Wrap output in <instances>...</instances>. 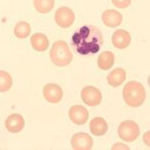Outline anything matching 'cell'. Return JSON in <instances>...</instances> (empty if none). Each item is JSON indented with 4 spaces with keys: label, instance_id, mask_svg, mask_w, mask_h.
Listing matches in <instances>:
<instances>
[{
    "label": "cell",
    "instance_id": "1",
    "mask_svg": "<svg viewBox=\"0 0 150 150\" xmlns=\"http://www.w3.org/2000/svg\"><path fill=\"white\" fill-rule=\"evenodd\" d=\"M71 45L78 54L93 55L100 51L103 45L102 32L94 25H84L72 35Z\"/></svg>",
    "mask_w": 150,
    "mask_h": 150
},
{
    "label": "cell",
    "instance_id": "2",
    "mask_svg": "<svg viewBox=\"0 0 150 150\" xmlns=\"http://www.w3.org/2000/svg\"><path fill=\"white\" fill-rule=\"evenodd\" d=\"M124 102L130 107H139L144 103L146 98L145 88L140 82L131 80L124 85L122 91Z\"/></svg>",
    "mask_w": 150,
    "mask_h": 150
},
{
    "label": "cell",
    "instance_id": "3",
    "mask_svg": "<svg viewBox=\"0 0 150 150\" xmlns=\"http://www.w3.org/2000/svg\"><path fill=\"white\" fill-rule=\"evenodd\" d=\"M52 63L58 67H65L73 60V55L69 45L64 40H57L52 44L49 53Z\"/></svg>",
    "mask_w": 150,
    "mask_h": 150
},
{
    "label": "cell",
    "instance_id": "4",
    "mask_svg": "<svg viewBox=\"0 0 150 150\" xmlns=\"http://www.w3.org/2000/svg\"><path fill=\"white\" fill-rule=\"evenodd\" d=\"M118 136L125 142H133L140 134L139 126L133 120H124L119 124L117 129Z\"/></svg>",
    "mask_w": 150,
    "mask_h": 150
},
{
    "label": "cell",
    "instance_id": "5",
    "mask_svg": "<svg viewBox=\"0 0 150 150\" xmlns=\"http://www.w3.org/2000/svg\"><path fill=\"white\" fill-rule=\"evenodd\" d=\"M54 20L59 27L68 28L75 21L74 11L66 6L59 7L54 14Z\"/></svg>",
    "mask_w": 150,
    "mask_h": 150
},
{
    "label": "cell",
    "instance_id": "6",
    "mask_svg": "<svg viewBox=\"0 0 150 150\" xmlns=\"http://www.w3.org/2000/svg\"><path fill=\"white\" fill-rule=\"evenodd\" d=\"M81 99L86 105L94 107V106H97L101 103V101H102V93L97 87L88 85L82 88Z\"/></svg>",
    "mask_w": 150,
    "mask_h": 150
},
{
    "label": "cell",
    "instance_id": "7",
    "mask_svg": "<svg viewBox=\"0 0 150 150\" xmlns=\"http://www.w3.org/2000/svg\"><path fill=\"white\" fill-rule=\"evenodd\" d=\"M43 96L47 102L56 104L63 98V90L58 84L48 83L43 87Z\"/></svg>",
    "mask_w": 150,
    "mask_h": 150
},
{
    "label": "cell",
    "instance_id": "8",
    "mask_svg": "<svg viewBox=\"0 0 150 150\" xmlns=\"http://www.w3.org/2000/svg\"><path fill=\"white\" fill-rule=\"evenodd\" d=\"M71 147L75 150H89L93 147V139L88 133H75L71 137Z\"/></svg>",
    "mask_w": 150,
    "mask_h": 150
},
{
    "label": "cell",
    "instance_id": "9",
    "mask_svg": "<svg viewBox=\"0 0 150 150\" xmlns=\"http://www.w3.org/2000/svg\"><path fill=\"white\" fill-rule=\"evenodd\" d=\"M69 118L74 124L76 125H83L88 121L89 112L86 107L82 105H73L70 107L68 111Z\"/></svg>",
    "mask_w": 150,
    "mask_h": 150
},
{
    "label": "cell",
    "instance_id": "10",
    "mask_svg": "<svg viewBox=\"0 0 150 150\" xmlns=\"http://www.w3.org/2000/svg\"><path fill=\"white\" fill-rule=\"evenodd\" d=\"M111 42L117 49H125L131 43V35L125 29H117L112 34Z\"/></svg>",
    "mask_w": 150,
    "mask_h": 150
},
{
    "label": "cell",
    "instance_id": "11",
    "mask_svg": "<svg viewBox=\"0 0 150 150\" xmlns=\"http://www.w3.org/2000/svg\"><path fill=\"white\" fill-rule=\"evenodd\" d=\"M101 20L107 27H118L122 23L123 16L116 9H107L101 15Z\"/></svg>",
    "mask_w": 150,
    "mask_h": 150
},
{
    "label": "cell",
    "instance_id": "12",
    "mask_svg": "<svg viewBox=\"0 0 150 150\" xmlns=\"http://www.w3.org/2000/svg\"><path fill=\"white\" fill-rule=\"evenodd\" d=\"M25 126V120L21 114L13 113L5 120V127L10 133H18Z\"/></svg>",
    "mask_w": 150,
    "mask_h": 150
},
{
    "label": "cell",
    "instance_id": "13",
    "mask_svg": "<svg viewBox=\"0 0 150 150\" xmlns=\"http://www.w3.org/2000/svg\"><path fill=\"white\" fill-rule=\"evenodd\" d=\"M30 44L35 51L44 52L49 47V39L44 33H34L30 38Z\"/></svg>",
    "mask_w": 150,
    "mask_h": 150
},
{
    "label": "cell",
    "instance_id": "14",
    "mask_svg": "<svg viewBox=\"0 0 150 150\" xmlns=\"http://www.w3.org/2000/svg\"><path fill=\"white\" fill-rule=\"evenodd\" d=\"M107 83L112 87H119L126 80V71L123 68H115L109 72L106 77Z\"/></svg>",
    "mask_w": 150,
    "mask_h": 150
},
{
    "label": "cell",
    "instance_id": "15",
    "mask_svg": "<svg viewBox=\"0 0 150 150\" xmlns=\"http://www.w3.org/2000/svg\"><path fill=\"white\" fill-rule=\"evenodd\" d=\"M89 129L95 136H103L108 130V124L103 117H94L89 123Z\"/></svg>",
    "mask_w": 150,
    "mask_h": 150
},
{
    "label": "cell",
    "instance_id": "16",
    "mask_svg": "<svg viewBox=\"0 0 150 150\" xmlns=\"http://www.w3.org/2000/svg\"><path fill=\"white\" fill-rule=\"evenodd\" d=\"M115 62V56L111 51H103L97 58V66L101 70H109Z\"/></svg>",
    "mask_w": 150,
    "mask_h": 150
},
{
    "label": "cell",
    "instance_id": "17",
    "mask_svg": "<svg viewBox=\"0 0 150 150\" xmlns=\"http://www.w3.org/2000/svg\"><path fill=\"white\" fill-rule=\"evenodd\" d=\"M14 35L18 39H24L27 38L31 33V26L26 21H19L14 26Z\"/></svg>",
    "mask_w": 150,
    "mask_h": 150
},
{
    "label": "cell",
    "instance_id": "18",
    "mask_svg": "<svg viewBox=\"0 0 150 150\" xmlns=\"http://www.w3.org/2000/svg\"><path fill=\"white\" fill-rule=\"evenodd\" d=\"M55 0H33L35 10L41 14L49 13L53 9Z\"/></svg>",
    "mask_w": 150,
    "mask_h": 150
},
{
    "label": "cell",
    "instance_id": "19",
    "mask_svg": "<svg viewBox=\"0 0 150 150\" xmlns=\"http://www.w3.org/2000/svg\"><path fill=\"white\" fill-rule=\"evenodd\" d=\"M13 80L11 75L4 70H0V92H6L11 88Z\"/></svg>",
    "mask_w": 150,
    "mask_h": 150
},
{
    "label": "cell",
    "instance_id": "20",
    "mask_svg": "<svg viewBox=\"0 0 150 150\" xmlns=\"http://www.w3.org/2000/svg\"><path fill=\"white\" fill-rule=\"evenodd\" d=\"M111 2H112V4L116 8H120V9L127 8L131 4V0H111Z\"/></svg>",
    "mask_w": 150,
    "mask_h": 150
},
{
    "label": "cell",
    "instance_id": "21",
    "mask_svg": "<svg viewBox=\"0 0 150 150\" xmlns=\"http://www.w3.org/2000/svg\"><path fill=\"white\" fill-rule=\"evenodd\" d=\"M111 149H129V146L123 143H115L111 147Z\"/></svg>",
    "mask_w": 150,
    "mask_h": 150
},
{
    "label": "cell",
    "instance_id": "22",
    "mask_svg": "<svg viewBox=\"0 0 150 150\" xmlns=\"http://www.w3.org/2000/svg\"><path fill=\"white\" fill-rule=\"evenodd\" d=\"M143 141L144 143L147 145V146H149V131H147L145 134L143 135Z\"/></svg>",
    "mask_w": 150,
    "mask_h": 150
}]
</instances>
